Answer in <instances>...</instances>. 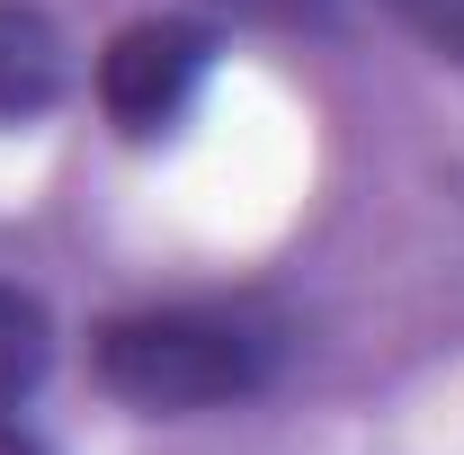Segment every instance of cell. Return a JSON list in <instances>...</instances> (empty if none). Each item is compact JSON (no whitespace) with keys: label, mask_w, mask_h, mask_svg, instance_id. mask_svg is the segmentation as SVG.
I'll use <instances>...</instances> for the list:
<instances>
[{"label":"cell","mask_w":464,"mask_h":455,"mask_svg":"<svg viewBox=\"0 0 464 455\" xmlns=\"http://www.w3.org/2000/svg\"><path fill=\"white\" fill-rule=\"evenodd\" d=\"M99 384H108L125 411H152V420H179V411H224V402H250L268 375H277V340L241 313H125L99 331L90 348Z\"/></svg>","instance_id":"obj_1"},{"label":"cell","mask_w":464,"mask_h":455,"mask_svg":"<svg viewBox=\"0 0 464 455\" xmlns=\"http://www.w3.org/2000/svg\"><path fill=\"white\" fill-rule=\"evenodd\" d=\"M197 81H206V36L179 18H143V27H116L99 54V108L125 134H161L197 99Z\"/></svg>","instance_id":"obj_2"},{"label":"cell","mask_w":464,"mask_h":455,"mask_svg":"<svg viewBox=\"0 0 464 455\" xmlns=\"http://www.w3.org/2000/svg\"><path fill=\"white\" fill-rule=\"evenodd\" d=\"M63 81H72L63 27L45 18V9H27V0H0V125L45 116L63 99Z\"/></svg>","instance_id":"obj_3"},{"label":"cell","mask_w":464,"mask_h":455,"mask_svg":"<svg viewBox=\"0 0 464 455\" xmlns=\"http://www.w3.org/2000/svg\"><path fill=\"white\" fill-rule=\"evenodd\" d=\"M45 357H54V340H45V304L18 295V286H0V420L36 393Z\"/></svg>","instance_id":"obj_4"},{"label":"cell","mask_w":464,"mask_h":455,"mask_svg":"<svg viewBox=\"0 0 464 455\" xmlns=\"http://www.w3.org/2000/svg\"><path fill=\"white\" fill-rule=\"evenodd\" d=\"M420 45H438L447 63H464V0H384Z\"/></svg>","instance_id":"obj_5"},{"label":"cell","mask_w":464,"mask_h":455,"mask_svg":"<svg viewBox=\"0 0 464 455\" xmlns=\"http://www.w3.org/2000/svg\"><path fill=\"white\" fill-rule=\"evenodd\" d=\"M0 455H36V447H18V438H9V429H0Z\"/></svg>","instance_id":"obj_6"}]
</instances>
